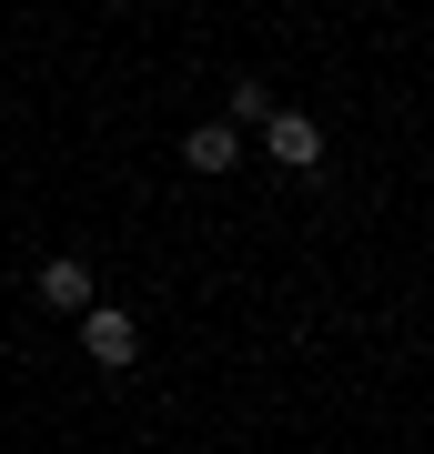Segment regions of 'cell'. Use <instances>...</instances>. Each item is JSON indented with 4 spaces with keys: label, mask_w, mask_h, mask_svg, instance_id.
<instances>
[{
    "label": "cell",
    "mask_w": 434,
    "mask_h": 454,
    "mask_svg": "<svg viewBox=\"0 0 434 454\" xmlns=\"http://www.w3.org/2000/svg\"><path fill=\"white\" fill-rule=\"evenodd\" d=\"M242 152H253V142H242V121L223 112V121H193V142H182V162H193V172H233Z\"/></svg>",
    "instance_id": "277c9868"
},
{
    "label": "cell",
    "mask_w": 434,
    "mask_h": 454,
    "mask_svg": "<svg viewBox=\"0 0 434 454\" xmlns=\"http://www.w3.org/2000/svg\"><path fill=\"white\" fill-rule=\"evenodd\" d=\"M81 354H91L101 373H131V364H142V324H131L122 303H91V313H81Z\"/></svg>",
    "instance_id": "6da1fadb"
},
{
    "label": "cell",
    "mask_w": 434,
    "mask_h": 454,
    "mask_svg": "<svg viewBox=\"0 0 434 454\" xmlns=\"http://www.w3.org/2000/svg\"><path fill=\"white\" fill-rule=\"evenodd\" d=\"M273 112H283V101H273V91H263V82H253V71H242V82H233V121H242V131H263V121H273Z\"/></svg>",
    "instance_id": "5b68a950"
},
{
    "label": "cell",
    "mask_w": 434,
    "mask_h": 454,
    "mask_svg": "<svg viewBox=\"0 0 434 454\" xmlns=\"http://www.w3.org/2000/svg\"><path fill=\"white\" fill-rule=\"evenodd\" d=\"M31 293H41V313H71V324L101 303V293H91V262H81V253H51L41 273H31Z\"/></svg>",
    "instance_id": "7a4b0ae2"
},
{
    "label": "cell",
    "mask_w": 434,
    "mask_h": 454,
    "mask_svg": "<svg viewBox=\"0 0 434 454\" xmlns=\"http://www.w3.org/2000/svg\"><path fill=\"white\" fill-rule=\"evenodd\" d=\"M263 152H273L283 172H313L323 162V121L313 112H273V121H263Z\"/></svg>",
    "instance_id": "3957f363"
}]
</instances>
